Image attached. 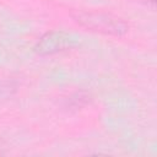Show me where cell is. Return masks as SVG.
I'll return each instance as SVG.
<instances>
[{
	"label": "cell",
	"instance_id": "obj_2",
	"mask_svg": "<svg viewBox=\"0 0 157 157\" xmlns=\"http://www.w3.org/2000/svg\"><path fill=\"white\" fill-rule=\"evenodd\" d=\"M77 38L64 31H50L43 34L34 45V52L40 55H52L70 50L77 45Z\"/></svg>",
	"mask_w": 157,
	"mask_h": 157
},
{
	"label": "cell",
	"instance_id": "obj_3",
	"mask_svg": "<svg viewBox=\"0 0 157 157\" xmlns=\"http://www.w3.org/2000/svg\"><path fill=\"white\" fill-rule=\"evenodd\" d=\"M151 1H155V0H151Z\"/></svg>",
	"mask_w": 157,
	"mask_h": 157
},
{
	"label": "cell",
	"instance_id": "obj_1",
	"mask_svg": "<svg viewBox=\"0 0 157 157\" xmlns=\"http://www.w3.org/2000/svg\"><path fill=\"white\" fill-rule=\"evenodd\" d=\"M74 20L86 28L96 33L105 36H123L128 32L129 26L121 18L112 13L97 11H77L72 13Z\"/></svg>",
	"mask_w": 157,
	"mask_h": 157
}]
</instances>
